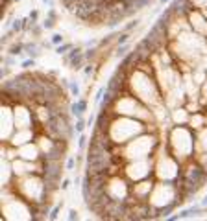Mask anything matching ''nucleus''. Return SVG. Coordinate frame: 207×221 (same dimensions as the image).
<instances>
[{
    "label": "nucleus",
    "instance_id": "4",
    "mask_svg": "<svg viewBox=\"0 0 207 221\" xmlns=\"http://www.w3.org/2000/svg\"><path fill=\"white\" fill-rule=\"evenodd\" d=\"M74 46L70 44V42H63V44H59V46H56V52L59 53V55H65V53L69 52V50H72Z\"/></svg>",
    "mask_w": 207,
    "mask_h": 221
},
{
    "label": "nucleus",
    "instance_id": "11",
    "mask_svg": "<svg viewBox=\"0 0 207 221\" xmlns=\"http://www.w3.org/2000/svg\"><path fill=\"white\" fill-rule=\"evenodd\" d=\"M22 67H24V68H30V67H35V61H33V59H28V61H24V63H22Z\"/></svg>",
    "mask_w": 207,
    "mask_h": 221
},
{
    "label": "nucleus",
    "instance_id": "3",
    "mask_svg": "<svg viewBox=\"0 0 207 221\" xmlns=\"http://www.w3.org/2000/svg\"><path fill=\"white\" fill-rule=\"evenodd\" d=\"M131 46L130 44H122V46H116V52H115V57L120 59V57H126V52L130 50Z\"/></svg>",
    "mask_w": 207,
    "mask_h": 221
},
{
    "label": "nucleus",
    "instance_id": "9",
    "mask_svg": "<svg viewBox=\"0 0 207 221\" xmlns=\"http://www.w3.org/2000/svg\"><path fill=\"white\" fill-rule=\"evenodd\" d=\"M61 206H63V201H61V203H57V206L54 208L52 212H50V219H56V218H57V212H59V208H61Z\"/></svg>",
    "mask_w": 207,
    "mask_h": 221
},
{
    "label": "nucleus",
    "instance_id": "5",
    "mask_svg": "<svg viewBox=\"0 0 207 221\" xmlns=\"http://www.w3.org/2000/svg\"><path fill=\"white\" fill-rule=\"evenodd\" d=\"M54 26H56V18H45V20H43V28L45 30H52Z\"/></svg>",
    "mask_w": 207,
    "mask_h": 221
},
{
    "label": "nucleus",
    "instance_id": "16",
    "mask_svg": "<svg viewBox=\"0 0 207 221\" xmlns=\"http://www.w3.org/2000/svg\"><path fill=\"white\" fill-rule=\"evenodd\" d=\"M165 2H168V0H161V4H165Z\"/></svg>",
    "mask_w": 207,
    "mask_h": 221
},
{
    "label": "nucleus",
    "instance_id": "6",
    "mask_svg": "<svg viewBox=\"0 0 207 221\" xmlns=\"http://www.w3.org/2000/svg\"><path fill=\"white\" fill-rule=\"evenodd\" d=\"M74 129H76V133H78V135L83 133V129H85V122H83V118H78V122H76V125H74Z\"/></svg>",
    "mask_w": 207,
    "mask_h": 221
},
{
    "label": "nucleus",
    "instance_id": "15",
    "mask_svg": "<svg viewBox=\"0 0 207 221\" xmlns=\"http://www.w3.org/2000/svg\"><path fill=\"white\" fill-rule=\"evenodd\" d=\"M59 188H61V190H67V188H69V181H67V179H65V181H63V183H61V184H59Z\"/></svg>",
    "mask_w": 207,
    "mask_h": 221
},
{
    "label": "nucleus",
    "instance_id": "1",
    "mask_svg": "<svg viewBox=\"0 0 207 221\" xmlns=\"http://www.w3.org/2000/svg\"><path fill=\"white\" fill-rule=\"evenodd\" d=\"M70 109H72V114H76V118H81L85 109H87V100H78Z\"/></svg>",
    "mask_w": 207,
    "mask_h": 221
},
{
    "label": "nucleus",
    "instance_id": "2",
    "mask_svg": "<svg viewBox=\"0 0 207 221\" xmlns=\"http://www.w3.org/2000/svg\"><path fill=\"white\" fill-rule=\"evenodd\" d=\"M24 50H26L24 42H13V44L9 46V53H11V55H21Z\"/></svg>",
    "mask_w": 207,
    "mask_h": 221
},
{
    "label": "nucleus",
    "instance_id": "8",
    "mask_svg": "<svg viewBox=\"0 0 207 221\" xmlns=\"http://www.w3.org/2000/svg\"><path fill=\"white\" fill-rule=\"evenodd\" d=\"M76 166H78L76 157H69V160H67V170H74Z\"/></svg>",
    "mask_w": 207,
    "mask_h": 221
},
{
    "label": "nucleus",
    "instance_id": "17",
    "mask_svg": "<svg viewBox=\"0 0 207 221\" xmlns=\"http://www.w3.org/2000/svg\"><path fill=\"white\" fill-rule=\"evenodd\" d=\"M45 2H48V0H45Z\"/></svg>",
    "mask_w": 207,
    "mask_h": 221
},
{
    "label": "nucleus",
    "instance_id": "10",
    "mask_svg": "<svg viewBox=\"0 0 207 221\" xmlns=\"http://www.w3.org/2000/svg\"><path fill=\"white\" fill-rule=\"evenodd\" d=\"M78 146H80V149H85V146H87V137H85V135H80Z\"/></svg>",
    "mask_w": 207,
    "mask_h": 221
},
{
    "label": "nucleus",
    "instance_id": "7",
    "mask_svg": "<svg viewBox=\"0 0 207 221\" xmlns=\"http://www.w3.org/2000/svg\"><path fill=\"white\" fill-rule=\"evenodd\" d=\"M52 44H54V46H59V44H63V35H59V33L52 35Z\"/></svg>",
    "mask_w": 207,
    "mask_h": 221
},
{
    "label": "nucleus",
    "instance_id": "14",
    "mask_svg": "<svg viewBox=\"0 0 207 221\" xmlns=\"http://www.w3.org/2000/svg\"><path fill=\"white\" fill-rule=\"evenodd\" d=\"M70 90H72V94H76V96H78L80 88H78V85H74V83H72V85H70Z\"/></svg>",
    "mask_w": 207,
    "mask_h": 221
},
{
    "label": "nucleus",
    "instance_id": "12",
    "mask_svg": "<svg viewBox=\"0 0 207 221\" xmlns=\"http://www.w3.org/2000/svg\"><path fill=\"white\" fill-rule=\"evenodd\" d=\"M37 18H39V13H37V11H32V13H30V20H32V22H35Z\"/></svg>",
    "mask_w": 207,
    "mask_h": 221
},
{
    "label": "nucleus",
    "instance_id": "13",
    "mask_svg": "<svg viewBox=\"0 0 207 221\" xmlns=\"http://www.w3.org/2000/svg\"><path fill=\"white\" fill-rule=\"evenodd\" d=\"M69 219H78V212L76 210H70L69 212Z\"/></svg>",
    "mask_w": 207,
    "mask_h": 221
}]
</instances>
